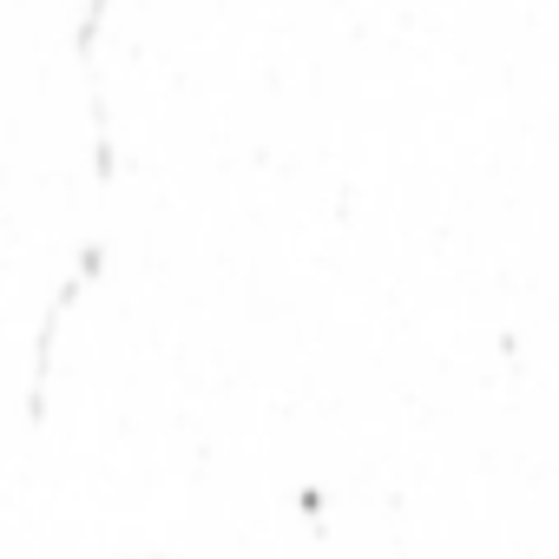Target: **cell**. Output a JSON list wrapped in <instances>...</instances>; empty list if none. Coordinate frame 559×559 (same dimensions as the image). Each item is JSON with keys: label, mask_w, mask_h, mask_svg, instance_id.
Instances as JSON below:
<instances>
[{"label": "cell", "mask_w": 559, "mask_h": 559, "mask_svg": "<svg viewBox=\"0 0 559 559\" xmlns=\"http://www.w3.org/2000/svg\"><path fill=\"white\" fill-rule=\"evenodd\" d=\"M297 513H304V520H323V493H317V487H304V493H297Z\"/></svg>", "instance_id": "6da1fadb"}]
</instances>
